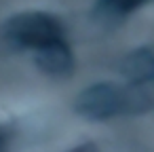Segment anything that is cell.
Wrapping results in <instances>:
<instances>
[{"label": "cell", "instance_id": "1", "mask_svg": "<svg viewBox=\"0 0 154 152\" xmlns=\"http://www.w3.org/2000/svg\"><path fill=\"white\" fill-rule=\"evenodd\" d=\"M0 40L5 47L21 51H40L49 45L66 40L63 26L57 17L42 11H26L9 17L0 28Z\"/></svg>", "mask_w": 154, "mask_h": 152}, {"label": "cell", "instance_id": "2", "mask_svg": "<svg viewBox=\"0 0 154 152\" xmlns=\"http://www.w3.org/2000/svg\"><path fill=\"white\" fill-rule=\"evenodd\" d=\"M74 110L87 120H110L120 114H137L133 87L95 82L82 89L74 99Z\"/></svg>", "mask_w": 154, "mask_h": 152}, {"label": "cell", "instance_id": "3", "mask_svg": "<svg viewBox=\"0 0 154 152\" xmlns=\"http://www.w3.org/2000/svg\"><path fill=\"white\" fill-rule=\"evenodd\" d=\"M38 68L49 76H68L74 68V57L66 40H59L55 45H49L34 53Z\"/></svg>", "mask_w": 154, "mask_h": 152}, {"label": "cell", "instance_id": "4", "mask_svg": "<svg viewBox=\"0 0 154 152\" xmlns=\"http://www.w3.org/2000/svg\"><path fill=\"white\" fill-rule=\"evenodd\" d=\"M118 70L129 85L154 82V53L150 49H135L120 61Z\"/></svg>", "mask_w": 154, "mask_h": 152}, {"label": "cell", "instance_id": "5", "mask_svg": "<svg viewBox=\"0 0 154 152\" xmlns=\"http://www.w3.org/2000/svg\"><path fill=\"white\" fill-rule=\"evenodd\" d=\"M152 0H97V13L110 19H125Z\"/></svg>", "mask_w": 154, "mask_h": 152}, {"label": "cell", "instance_id": "6", "mask_svg": "<svg viewBox=\"0 0 154 152\" xmlns=\"http://www.w3.org/2000/svg\"><path fill=\"white\" fill-rule=\"evenodd\" d=\"M13 150V133L11 129L0 125V152H11Z\"/></svg>", "mask_w": 154, "mask_h": 152}, {"label": "cell", "instance_id": "7", "mask_svg": "<svg viewBox=\"0 0 154 152\" xmlns=\"http://www.w3.org/2000/svg\"><path fill=\"white\" fill-rule=\"evenodd\" d=\"M68 152H99V148H97L93 141H85V144H78V146L70 148Z\"/></svg>", "mask_w": 154, "mask_h": 152}]
</instances>
